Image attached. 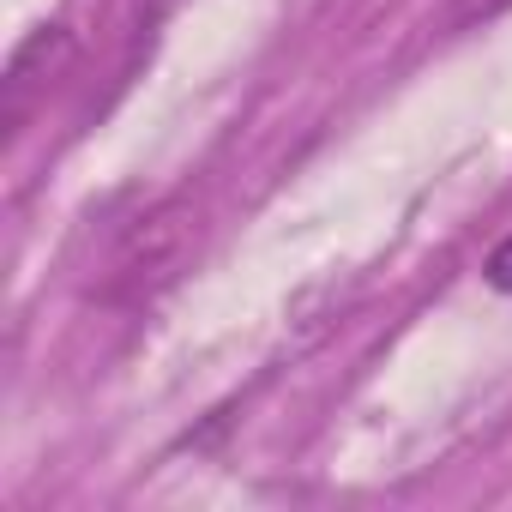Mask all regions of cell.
<instances>
[{
  "label": "cell",
  "mask_w": 512,
  "mask_h": 512,
  "mask_svg": "<svg viewBox=\"0 0 512 512\" xmlns=\"http://www.w3.org/2000/svg\"><path fill=\"white\" fill-rule=\"evenodd\" d=\"M193 241H199V193L181 187V193L157 199V205L121 235L115 260H109V272H103V284H97V296H103L109 308H145L157 290H169V284L181 278Z\"/></svg>",
  "instance_id": "cell-1"
},
{
  "label": "cell",
  "mask_w": 512,
  "mask_h": 512,
  "mask_svg": "<svg viewBox=\"0 0 512 512\" xmlns=\"http://www.w3.org/2000/svg\"><path fill=\"white\" fill-rule=\"evenodd\" d=\"M67 61H73V31H67V25H37V31L13 49L7 79H0V127H7V139H19V127L31 121L37 97L67 73Z\"/></svg>",
  "instance_id": "cell-2"
},
{
  "label": "cell",
  "mask_w": 512,
  "mask_h": 512,
  "mask_svg": "<svg viewBox=\"0 0 512 512\" xmlns=\"http://www.w3.org/2000/svg\"><path fill=\"white\" fill-rule=\"evenodd\" d=\"M500 13H512V0H452V7H446V31H476V25H488Z\"/></svg>",
  "instance_id": "cell-3"
},
{
  "label": "cell",
  "mask_w": 512,
  "mask_h": 512,
  "mask_svg": "<svg viewBox=\"0 0 512 512\" xmlns=\"http://www.w3.org/2000/svg\"><path fill=\"white\" fill-rule=\"evenodd\" d=\"M482 278H488L494 290H506V296H512V235H506V241H494V253H488Z\"/></svg>",
  "instance_id": "cell-4"
}]
</instances>
